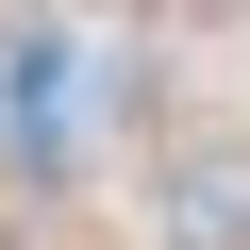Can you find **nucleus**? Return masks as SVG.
I'll use <instances>...</instances> for the list:
<instances>
[{
	"instance_id": "obj_1",
	"label": "nucleus",
	"mask_w": 250,
	"mask_h": 250,
	"mask_svg": "<svg viewBox=\"0 0 250 250\" xmlns=\"http://www.w3.org/2000/svg\"><path fill=\"white\" fill-rule=\"evenodd\" d=\"M150 217H167V250H250V150H233V134H200V150H167V184H150Z\"/></svg>"
}]
</instances>
